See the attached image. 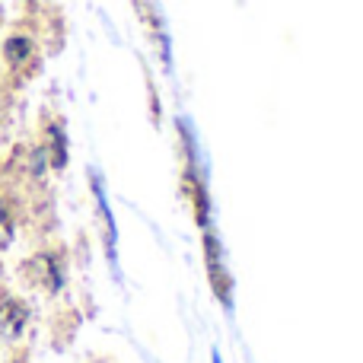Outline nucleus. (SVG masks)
I'll return each instance as SVG.
<instances>
[{"label":"nucleus","mask_w":363,"mask_h":363,"mask_svg":"<svg viewBox=\"0 0 363 363\" xmlns=\"http://www.w3.org/2000/svg\"><path fill=\"white\" fill-rule=\"evenodd\" d=\"M45 157H51L48 163L55 166V169H64V166H67V140H64L61 128H51V144H48V150H45Z\"/></svg>","instance_id":"nucleus-4"},{"label":"nucleus","mask_w":363,"mask_h":363,"mask_svg":"<svg viewBox=\"0 0 363 363\" xmlns=\"http://www.w3.org/2000/svg\"><path fill=\"white\" fill-rule=\"evenodd\" d=\"M23 274L29 277L35 287H42V290H61V268H57V258H51V255H35V258H29L26 262V268H23Z\"/></svg>","instance_id":"nucleus-2"},{"label":"nucleus","mask_w":363,"mask_h":363,"mask_svg":"<svg viewBox=\"0 0 363 363\" xmlns=\"http://www.w3.org/2000/svg\"><path fill=\"white\" fill-rule=\"evenodd\" d=\"M204 249H207V274H211L213 294H217V300L223 303L226 309H233V281H230V271H226V262H223V249H220L213 230L204 233Z\"/></svg>","instance_id":"nucleus-1"},{"label":"nucleus","mask_w":363,"mask_h":363,"mask_svg":"<svg viewBox=\"0 0 363 363\" xmlns=\"http://www.w3.org/2000/svg\"><path fill=\"white\" fill-rule=\"evenodd\" d=\"M29 55H32V42H29V38L16 35V38H6V42H4V57L13 64V67H19V64H23Z\"/></svg>","instance_id":"nucleus-5"},{"label":"nucleus","mask_w":363,"mask_h":363,"mask_svg":"<svg viewBox=\"0 0 363 363\" xmlns=\"http://www.w3.org/2000/svg\"><path fill=\"white\" fill-rule=\"evenodd\" d=\"M213 363H223V360H220V354H213Z\"/></svg>","instance_id":"nucleus-7"},{"label":"nucleus","mask_w":363,"mask_h":363,"mask_svg":"<svg viewBox=\"0 0 363 363\" xmlns=\"http://www.w3.org/2000/svg\"><path fill=\"white\" fill-rule=\"evenodd\" d=\"M13 242V220L6 213V207H0V252H6Z\"/></svg>","instance_id":"nucleus-6"},{"label":"nucleus","mask_w":363,"mask_h":363,"mask_svg":"<svg viewBox=\"0 0 363 363\" xmlns=\"http://www.w3.org/2000/svg\"><path fill=\"white\" fill-rule=\"evenodd\" d=\"M26 319H29V313H26V306L19 300H13V296L0 300V335H4L6 341H13L23 332Z\"/></svg>","instance_id":"nucleus-3"}]
</instances>
